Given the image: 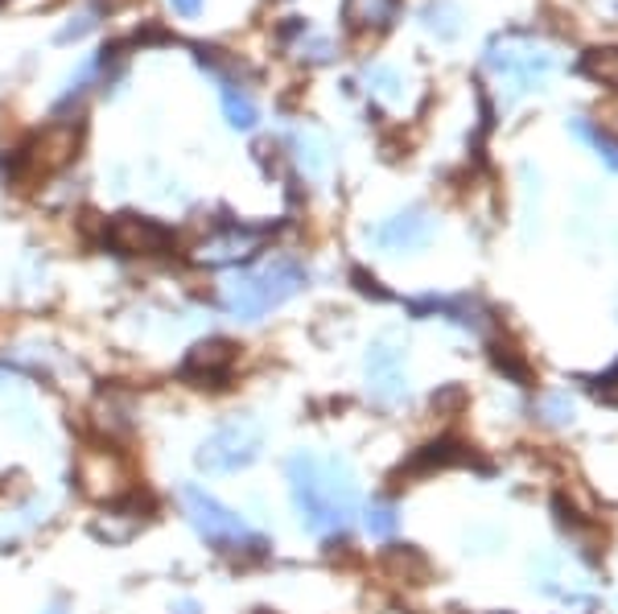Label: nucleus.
<instances>
[{"instance_id": "1", "label": "nucleus", "mask_w": 618, "mask_h": 614, "mask_svg": "<svg viewBox=\"0 0 618 614\" xmlns=\"http://www.w3.org/2000/svg\"><path fill=\"white\" fill-rule=\"evenodd\" d=\"M297 281H301V273H297L293 264H273V269H264V273L236 281L231 293H227V306L236 309V314L256 318L264 309H273L276 302H285V297L297 289Z\"/></svg>"}, {"instance_id": "2", "label": "nucleus", "mask_w": 618, "mask_h": 614, "mask_svg": "<svg viewBox=\"0 0 618 614\" xmlns=\"http://www.w3.org/2000/svg\"><path fill=\"white\" fill-rule=\"evenodd\" d=\"M112 239L121 243L124 252H161V248L170 243V231L149 219H133V215H128V219L116 223Z\"/></svg>"}, {"instance_id": "3", "label": "nucleus", "mask_w": 618, "mask_h": 614, "mask_svg": "<svg viewBox=\"0 0 618 614\" xmlns=\"http://www.w3.org/2000/svg\"><path fill=\"white\" fill-rule=\"evenodd\" d=\"M219 100H224V112L231 120V128H252L256 124V103L248 100V91H243L236 79H219Z\"/></svg>"}, {"instance_id": "4", "label": "nucleus", "mask_w": 618, "mask_h": 614, "mask_svg": "<svg viewBox=\"0 0 618 614\" xmlns=\"http://www.w3.org/2000/svg\"><path fill=\"white\" fill-rule=\"evenodd\" d=\"M582 70L590 79H598V83L615 87L618 91V46H606V50H590L585 54Z\"/></svg>"}, {"instance_id": "5", "label": "nucleus", "mask_w": 618, "mask_h": 614, "mask_svg": "<svg viewBox=\"0 0 618 614\" xmlns=\"http://www.w3.org/2000/svg\"><path fill=\"white\" fill-rule=\"evenodd\" d=\"M425 223H421V215H400V219L384 231V239H400V243H416V239H425Z\"/></svg>"}, {"instance_id": "6", "label": "nucleus", "mask_w": 618, "mask_h": 614, "mask_svg": "<svg viewBox=\"0 0 618 614\" xmlns=\"http://www.w3.org/2000/svg\"><path fill=\"white\" fill-rule=\"evenodd\" d=\"M170 4L178 18H198L203 13V0H170Z\"/></svg>"}, {"instance_id": "7", "label": "nucleus", "mask_w": 618, "mask_h": 614, "mask_svg": "<svg viewBox=\"0 0 618 614\" xmlns=\"http://www.w3.org/2000/svg\"><path fill=\"white\" fill-rule=\"evenodd\" d=\"M219 528H224V524H219V520H210V528H203V536H210V541H215V536H219ZM227 528H231V532H236V536L243 541V524L236 520V515L227 520Z\"/></svg>"}]
</instances>
